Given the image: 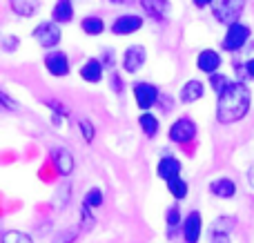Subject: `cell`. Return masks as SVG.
Segmentation results:
<instances>
[{
	"label": "cell",
	"mask_w": 254,
	"mask_h": 243,
	"mask_svg": "<svg viewBox=\"0 0 254 243\" xmlns=\"http://www.w3.org/2000/svg\"><path fill=\"white\" fill-rule=\"evenodd\" d=\"M34 38L43 47H56L61 43V29H58L56 22H40L34 29Z\"/></svg>",
	"instance_id": "8992f818"
},
{
	"label": "cell",
	"mask_w": 254,
	"mask_h": 243,
	"mask_svg": "<svg viewBox=\"0 0 254 243\" xmlns=\"http://www.w3.org/2000/svg\"><path fill=\"white\" fill-rule=\"evenodd\" d=\"M230 232H232V230H225V228L214 226V228H212L210 243H230Z\"/></svg>",
	"instance_id": "d4e9b609"
},
{
	"label": "cell",
	"mask_w": 254,
	"mask_h": 243,
	"mask_svg": "<svg viewBox=\"0 0 254 243\" xmlns=\"http://www.w3.org/2000/svg\"><path fill=\"white\" fill-rule=\"evenodd\" d=\"M145 49L140 47V45H131V47L125 49L123 54V69L127 74H134V71H138L140 67L145 65Z\"/></svg>",
	"instance_id": "52a82bcc"
},
{
	"label": "cell",
	"mask_w": 254,
	"mask_h": 243,
	"mask_svg": "<svg viewBox=\"0 0 254 243\" xmlns=\"http://www.w3.org/2000/svg\"><path fill=\"white\" fill-rule=\"evenodd\" d=\"M241 11H243V7L239 0H219V2L214 4V18L228 27L234 25V22H239Z\"/></svg>",
	"instance_id": "7a4b0ae2"
},
{
	"label": "cell",
	"mask_w": 254,
	"mask_h": 243,
	"mask_svg": "<svg viewBox=\"0 0 254 243\" xmlns=\"http://www.w3.org/2000/svg\"><path fill=\"white\" fill-rule=\"evenodd\" d=\"M201 228H203L201 214H198V212H190L188 219H185V223H183V237H185V241H188V243H198Z\"/></svg>",
	"instance_id": "30bf717a"
},
{
	"label": "cell",
	"mask_w": 254,
	"mask_h": 243,
	"mask_svg": "<svg viewBox=\"0 0 254 243\" xmlns=\"http://www.w3.org/2000/svg\"><path fill=\"white\" fill-rule=\"evenodd\" d=\"M45 67H47L49 74L61 78V76H67V71H69V61L63 52H52L45 56Z\"/></svg>",
	"instance_id": "9c48e42d"
},
{
	"label": "cell",
	"mask_w": 254,
	"mask_h": 243,
	"mask_svg": "<svg viewBox=\"0 0 254 243\" xmlns=\"http://www.w3.org/2000/svg\"><path fill=\"white\" fill-rule=\"evenodd\" d=\"M196 67L205 74H214L216 69L221 67V56L214 52V49H203L196 58Z\"/></svg>",
	"instance_id": "7c38bea8"
},
{
	"label": "cell",
	"mask_w": 254,
	"mask_h": 243,
	"mask_svg": "<svg viewBox=\"0 0 254 243\" xmlns=\"http://www.w3.org/2000/svg\"><path fill=\"white\" fill-rule=\"evenodd\" d=\"M54 20L56 22H69L74 18V7H71V0H58L54 4Z\"/></svg>",
	"instance_id": "ac0fdd59"
},
{
	"label": "cell",
	"mask_w": 254,
	"mask_h": 243,
	"mask_svg": "<svg viewBox=\"0 0 254 243\" xmlns=\"http://www.w3.org/2000/svg\"><path fill=\"white\" fill-rule=\"evenodd\" d=\"M228 83H230V80L225 78L223 74H216V71H214V74L210 76V85H212V89H214L216 94H221V92H223V89L228 87Z\"/></svg>",
	"instance_id": "484cf974"
},
{
	"label": "cell",
	"mask_w": 254,
	"mask_h": 243,
	"mask_svg": "<svg viewBox=\"0 0 254 243\" xmlns=\"http://www.w3.org/2000/svg\"><path fill=\"white\" fill-rule=\"evenodd\" d=\"M52 156H54V165H56V170L61 174H69L74 170V159H71V154L65 147H54Z\"/></svg>",
	"instance_id": "9a60e30c"
},
{
	"label": "cell",
	"mask_w": 254,
	"mask_h": 243,
	"mask_svg": "<svg viewBox=\"0 0 254 243\" xmlns=\"http://www.w3.org/2000/svg\"><path fill=\"white\" fill-rule=\"evenodd\" d=\"M80 129H83V138L87 143H92L94 141V125L92 123H87V121H80Z\"/></svg>",
	"instance_id": "83f0119b"
},
{
	"label": "cell",
	"mask_w": 254,
	"mask_h": 243,
	"mask_svg": "<svg viewBox=\"0 0 254 243\" xmlns=\"http://www.w3.org/2000/svg\"><path fill=\"white\" fill-rule=\"evenodd\" d=\"M80 76H83L87 83H98V80L103 78V65L98 61H94V58H89V61L80 67Z\"/></svg>",
	"instance_id": "e0dca14e"
},
{
	"label": "cell",
	"mask_w": 254,
	"mask_h": 243,
	"mask_svg": "<svg viewBox=\"0 0 254 243\" xmlns=\"http://www.w3.org/2000/svg\"><path fill=\"white\" fill-rule=\"evenodd\" d=\"M2 243H34V241H31V237H29V235H25V232L9 230V232H4Z\"/></svg>",
	"instance_id": "603a6c76"
},
{
	"label": "cell",
	"mask_w": 254,
	"mask_h": 243,
	"mask_svg": "<svg viewBox=\"0 0 254 243\" xmlns=\"http://www.w3.org/2000/svg\"><path fill=\"white\" fill-rule=\"evenodd\" d=\"M210 192L214 196H221V199H232L237 194V183L232 179H216L210 183Z\"/></svg>",
	"instance_id": "5bb4252c"
},
{
	"label": "cell",
	"mask_w": 254,
	"mask_h": 243,
	"mask_svg": "<svg viewBox=\"0 0 254 243\" xmlns=\"http://www.w3.org/2000/svg\"><path fill=\"white\" fill-rule=\"evenodd\" d=\"M156 172H158V177H161V179L172 181L174 177H179V174H181V163L174 159V156H163V159L158 161Z\"/></svg>",
	"instance_id": "4fadbf2b"
},
{
	"label": "cell",
	"mask_w": 254,
	"mask_h": 243,
	"mask_svg": "<svg viewBox=\"0 0 254 243\" xmlns=\"http://www.w3.org/2000/svg\"><path fill=\"white\" fill-rule=\"evenodd\" d=\"M194 136H196V125H194L190 119H179L170 127V141L179 143V145H185V143H190Z\"/></svg>",
	"instance_id": "277c9868"
},
{
	"label": "cell",
	"mask_w": 254,
	"mask_h": 243,
	"mask_svg": "<svg viewBox=\"0 0 254 243\" xmlns=\"http://www.w3.org/2000/svg\"><path fill=\"white\" fill-rule=\"evenodd\" d=\"M110 2H114V4H121V2H125V0H110Z\"/></svg>",
	"instance_id": "1f68e13d"
},
{
	"label": "cell",
	"mask_w": 254,
	"mask_h": 243,
	"mask_svg": "<svg viewBox=\"0 0 254 243\" xmlns=\"http://www.w3.org/2000/svg\"><path fill=\"white\" fill-rule=\"evenodd\" d=\"M13 11L18 16H34L38 11V0H13Z\"/></svg>",
	"instance_id": "44dd1931"
},
{
	"label": "cell",
	"mask_w": 254,
	"mask_h": 243,
	"mask_svg": "<svg viewBox=\"0 0 254 243\" xmlns=\"http://www.w3.org/2000/svg\"><path fill=\"white\" fill-rule=\"evenodd\" d=\"M13 47H16V38H11V36H9L7 43H4V49H13Z\"/></svg>",
	"instance_id": "f1b7e54d"
},
{
	"label": "cell",
	"mask_w": 254,
	"mask_h": 243,
	"mask_svg": "<svg viewBox=\"0 0 254 243\" xmlns=\"http://www.w3.org/2000/svg\"><path fill=\"white\" fill-rule=\"evenodd\" d=\"M101 203H103V192L98 187H94V190H89L85 194V208H98Z\"/></svg>",
	"instance_id": "cb8c5ba5"
},
{
	"label": "cell",
	"mask_w": 254,
	"mask_h": 243,
	"mask_svg": "<svg viewBox=\"0 0 254 243\" xmlns=\"http://www.w3.org/2000/svg\"><path fill=\"white\" fill-rule=\"evenodd\" d=\"M248 71H250V76H254V58L248 61Z\"/></svg>",
	"instance_id": "4dcf8cb0"
},
{
	"label": "cell",
	"mask_w": 254,
	"mask_h": 243,
	"mask_svg": "<svg viewBox=\"0 0 254 243\" xmlns=\"http://www.w3.org/2000/svg\"><path fill=\"white\" fill-rule=\"evenodd\" d=\"M250 179H252V181H254V168H252V172H250Z\"/></svg>",
	"instance_id": "d6a6232c"
},
{
	"label": "cell",
	"mask_w": 254,
	"mask_h": 243,
	"mask_svg": "<svg viewBox=\"0 0 254 243\" xmlns=\"http://www.w3.org/2000/svg\"><path fill=\"white\" fill-rule=\"evenodd\" d=\"M167 187H170V194L174 196L176 201H181V199L188 196V183H185L181 177H174L172 181H167Z\"/></svg>",
	"instance_id": "7402d4cb"
},
{
	"label": "cell",
	"mask_w": 254,
	"mask_h": 243,
	"mask_svg": "<svg viewBox=\"0 0 254 243\" xmlns=\"http://www.w3.org/2000/svg\"><path fill=\"white\" fill-rule=\"evenodd\" d=\"M210 2H214V0H194L196 7H205V4H210Z\"/></svg>",
	"instance_id": "f546056e"
},
{
	"label": "cell",
	"mask_w": 254,
	"mask_h": 243,
	"mask_svg": "<svg viewBox=\"0 0 254 243\" xmlns=\"http://www.w3.org/2000/svg\"><path fill=\"white\" fill-rule=\"evenodd\" d=\"M143 27V18L134 16V13H125V16H119L112 25V31L119 36H127V34H134Z\"/></svg>",
	"instance_id": "ba28073f"
},
{
	"label": "cell",
	"mask_w": 254,
	"mask_h": 243,
	"mask_svg": "<svg viewBox=\"0 0 254 243\" xmlns=\"http://www.w3.org/2000/svg\"><path fill=\"white\" fill-rule=\"evenodd\" d=\"M248 38H250V29H248L246 25H241V22H234V25H230L228 31H225L223 47L228 49V52H237V49H241L243 45H246Z\"/></svg>",
	"instance_id": "3957f363"
},
{
	"label": "cell",
	"mask_w": 254,
	"mask_h": 243,
	"mask_svg": "<svg viewBox=\"0 0 254 243\" xmlns=\"http://www.w3.org/2000/svg\"><path fill=\"white\" fill-rule=\"evenodd\" d=\"M80 27H83L85 34H89V36H98V34H103V29H105V22H103L98 16H87V18H83Z\"/></svg>",
	"instance_id": "d6986e66"
},
{
	"label": "cell",
	"mask_w": 254,
	"mask_h": 243,
	"mask_svg": "<svg viewBox=\"0 0 254 243\" xmlns=\"http://www.w3.org/2000/svg\"><path fill=\"white\" fill-rule=\"evenodd\" d=\"M134 98H136V105L140 107L143 112L152 110L158 101V89L149 83H136L134 85Z\"/></svg>",
	"instance_id": "5b68a950"
},
{
	"label": "cell",
	"mask_w": 254,
	"mask_h": 243,
	"mask_svg": "<svg viewBox=\"0 0 254 243\" xmlns=\"http://www.w3.org/2000/svg\"><path fill=\"white\" fill-rule=\"evenodd\" d=\"M250 112V89L243 83H228V87L219 94L216 119L219 123H237Z\"/></svg>",
	"instance_id": "6da1fadb"
},
{
	"label": "cell",
	"mask_w": 254,
	"mask_h": 243,
	"mask_svg": "<svg viewBox=\"0 0 254 243\" xmlns=\"http://www.w3.org/2000/svg\"><path fill=\"white\" fill-rule=\"evenodd\" d=\"M179 221H181V212H179V205H174V208L167 210V226L174 228L179 226Z\"/></svg>",
	"instance_id": "4316f807"
},
{
	"label": "cell",
	"mask_w": 254,
	"mask_h": 243,
	"mask_svg": "<svg viewBox=\"0 0 254 243\" xmlns=\"http://www.w3.org/2000/svg\"><path fill=\"white\" fill-rule=\"evenodd\" d=\"M203 92H205V87H203L201 80H188V83L183 85V89H181V101L194 103L203 96Z\"/></svg>",
	"instance_id": "2e32d148"
},
{
	"label": "cell",
	"mask_w": 254,
	"mask_h": 243,
	"mask_svg": "<svg viewBox=\"0 0 254 243\" xmlns=\"http://www.w3.org/2000/svg\"><path fill=\"white\" fill-rule=\"evenodd\" d=\"M140 7L154 20H165L170 13V2L167 0H140Z\"/></svg>",
	"instance_id": "8fae6325"
},
{
	"label": "cell",
	"mask_w": 254,
	"mask_h": 243,
	"mask_svg": "<svg viewBox=\"0 0 254 243\" xmlns=\"http://www.w3.org/2000/svg\"><path fill=\"white\" fill-rule=\"evenodd\" d=\"M138 125L143 127L145 136H156V132H158V121H156V116H154V114H149V112L140 114Z\"/></svg>",
	"instance_id": "ffe728a7"
}]
</instances>
